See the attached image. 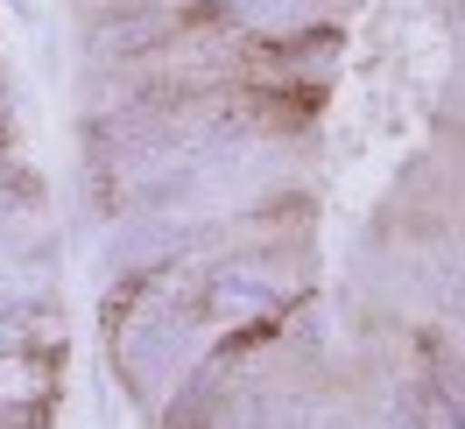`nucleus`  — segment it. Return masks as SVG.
<instances>
[{
	"instance_id": "nucleus-1",
	"label": "nucleus",
	"mask_w": 465,
	"mask_h": 429,
	"mask_svg": "<svg viewBox=\"0 0 465 429\" xmlns=\"http://www.w3.org/2000/svg\"><path fill=\"white\" fill-rule=\"evenodd\" d=\"M0 141H7V127H0Z\"/></svg>"
}]
</instances>
